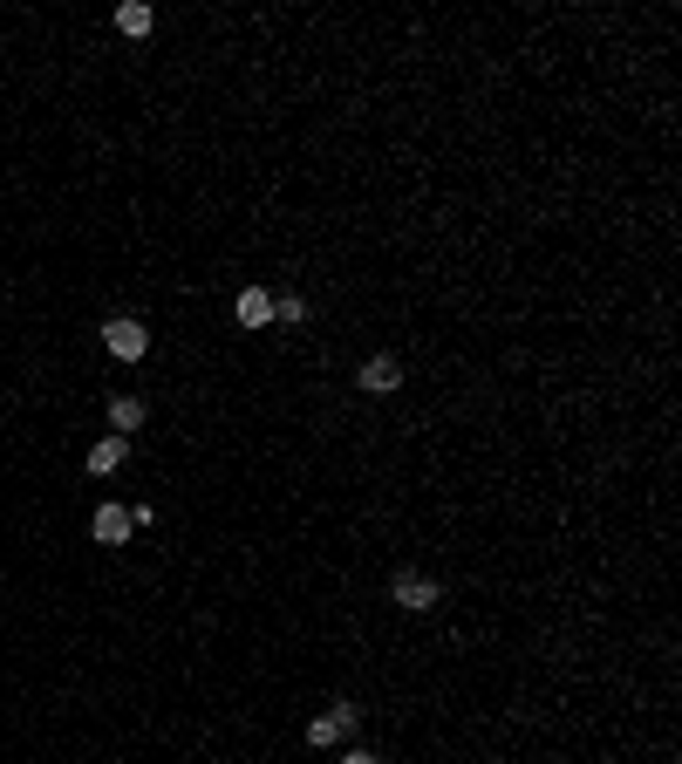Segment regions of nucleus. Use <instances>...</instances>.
<instances>
[{"label":"nucleus","instance_id":"obj_7","mask_svg":"<svg viewBox=\"0 0 682 764\" xmlns=\"http://www.w3.org/2000/svg\"><path fill=\"white\" fill-rule=\"evenodd\" d=\"M232 314H239V328H266V321H273V294H266V287H246V294L232 301Z\"/></svg>","mask_w":682,"mask_h":764},{"label":"nucleus","instance_id":"obj_8","mask_svg":"<svg viewBox=\"0 0 682 764\" xmlns=\"http://www.w3.org/2000/svg\"><path fill=\"white\" fill-rule=\"evenodd\" d=\"M362 389H369V396H389V389H403V369H396L389 355H369V362H362Z\"/></svg>","mask_w":682,"mask_h":764},{"label":"nucleus","instance_id":"obj_4","mask_svg":"<svg viewBox=\"0 0 682 764\" xmlns=\"http://www.w3.org/2000/svg\"><path fill=\"white\" fill-rule=\"evenodd\" d=\"M123 458H130V437H96V444H89V478L123 471Z\"/></svg>","mask_w":682,"mask_h":764},{"label":"nucleus","instance_id":"obj_10","mask_svg":"<svg viewBox=\"0 0 682 764\" xmlns=\"http://www.w3.org/2000/svg\"><path fill=\"white\" fill-rule=\"evenodd\" d=\"M273 321L301 328V321H307V301H301V294H273Z\"/></svg>","mask_w":682,"mask_h":764},{"label":"nucleus","instance_id":"obj_2","mask_svg":"<svg viewBox=\"0 0 682 764\" xmlns=\"http://www.w3.org/2000/svg\"><path fill=\"white\" fill-rule=\"evenodd\" d=\"M103 348H110L116 362H144V355H151V328H144L137 314H116L110 328H103Z\"/></svg>","mask_w":682,"mask_h":764},{"label":"nucleus","instance_id":"obj_1","mask_svg":"<svg viewBox=\"0 0 682 764\" xmlns=\"http://www.w3.org/2000/svg\"><path fill=\"white\" fill-rule=\"evenodd\" d=\"M355 724H362V710H355V703H328V710L307 724V744H314V751H335V744H348V737H355Z\"/></svg>","mask_w":682,"mask_h":764},{"label":"nucleus","instance_id":"obj_6","mask_svg":"<svg viewBox=\"0 0 682 764\" xmlns=\"http://www.w3.org/2000/svg\"><path fill=\"white\" fill-rule=\"evenodd\" d=\"M130 533H137V526H130V505H96V539H103V546H123Z\"/></svg>","mask_w":682,"mask_h":764},{"label":"nucleus","instance_id":"obj_11","mask_svg":"<svg viewBox=\"0 0 682 764\" xmlns=\"http://www.w3.org/2000/svg\"><path fill=\"white\" fill-rule=\"evenodd\" d=\"M341 764H382V758H376V751H348Z\"/></svg>","mask_w":682,"mask_h":764},{"label":"nucleus","instance_id":"obj_5","mask_svg":"<svg viewBox=\"0 0 682 764\" xmlns=\"http://www.w3.org/2000/svg\"><path fill=\"white\" fill-rule=\"evenodd\" d=\"M144 396H110V437H130V430H144Z\"/></svg>","mask_w":682,"mask_h":764},{"label":"nucleus","instance_id":"obj_9","mask_svg":"<svg viewBox=\"0 0 682 764\" xmlns=\"http://www.w3.org/2000/svg\"><path fill=\"white\" fill-rule=\"evenodd\" d=\"M116 28H123V35H151L157 14L144 7V0H123V7H116Z\"/></svg>","mask_w":682,"mask_h":764},{"label":"nucleus","instance_id":"obj_3","mask_svg":"<svg viewBox=\"0 0 682 764\" xmlns=\"http://www.w3.org/2000/svg\"><path fill=\"white\" fill-rule=\"evenodd\" d=\"M389 601H396V608H410V614H423V608H437V580H430V573H396V587H389Z\"/></svg>","mask_w":682,"mask_h":764}]
</instances>
